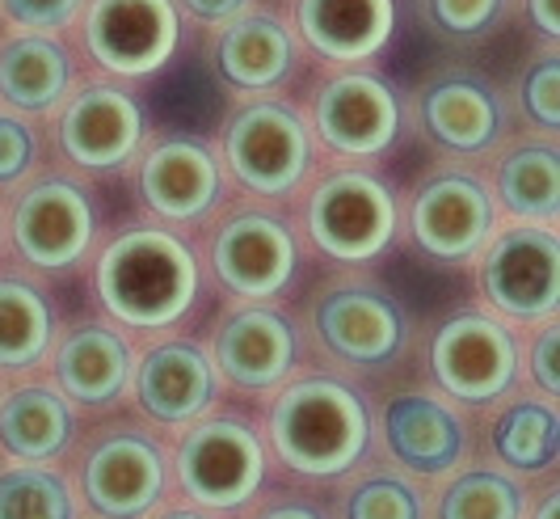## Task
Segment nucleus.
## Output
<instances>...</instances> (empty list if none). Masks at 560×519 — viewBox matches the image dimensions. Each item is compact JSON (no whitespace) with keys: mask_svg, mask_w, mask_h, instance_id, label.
Here are the masks:
<instances>
[{"mask_svg":"<svg viewBox=\"0 0 560 519\" xmlns=\"http://www.w3.org/2000/svg\"><path fill=\"white\" fill-rule=\"evenodd\" d=\"M51 343V309L26 284H0V368H30Z\"/></svg>","mask_w":560,"mask_h":519,"instance_id":"obj_26","label":"nucleus"},{"mask_svg":"<svg viewBox=\"0 0 560 519\" xmlns=\"http://www.w3.org/2000/svg\"><path fill=\"white\" fill-rule=\"evenodd\" d=\"M393 0H300V30L325 59H366L393 38Z\"/></svg>","mask_w":560,"mask_h":519,"instance_id":"obj_18","label":"nucleus"},{"mask_svg":"<svg viewBox=\"0 0 560 519\" xmlns=\"http://www.w3.org/2000/svg\"><path fill=\"white\" fill-rule=\"evenodd\" d=\"M308 229L316 245L337 262H366L384 254L396 232V203L384 182L371 173H337L308 207Z\"/></svg>","mask_w":560,"mask_h":519,"instance_id":"obj_3","label":"nucleus"},{"mask_svg":"<svg viewBox=\"0 0 560 519\" xmlns=\"http://www.w3.org/2000/svg\"><path fill=\"white\" fill-rule=\"evenodd\" d=\"M249 0H186V9L202 18V22H228V18H236L241 9H245Z\"/></svg>","mask_w":560,"mask_h":519,"instance_id":"obj_37","label":"nucleus"},{"mask_svg":"<svg viewBox=\"0 0 560 519\" xmlns=\"http://www.w3.org/2000/svg\"><path fill=\"white\" fill-rule=\"evenodd\" d=\"M493 229V203L472 177H439L413 203V237L443 262L472 258Z\"/></svg>","mask_w":560,"mask_h":519,"instance_id":"obj_11","label":"nucleus"},{"mask_svg":"<svg viewBox=\"0 0 560 519\" xmlns=\"http://www.w3.org/2000/svg\"><path fill=\"white\" fill-rule=\"evenodd\" d=\"M97 291H102V304L122 325H136V330L173 325L195 304V254L161 229L122 232L97 262Z\"/></svg>","mask_w":560,"mask_h":519,"instance_id":"obj_1","label":"nucleus"},{"mask_svg":"<svg viewBox=\"0 0 560 519\" xmlns=\"http://www.w3.org/2000/svg\"><path fill=\"white\" fill-rule=\"evenodd\" d=\"M177 9L173 0H93L84 38L102 68L118 77H148L177 51Z\"/></svg>","mask_w":560,"mask_h":519,"instance_id":"obj_4","label":"nucleus"},{"mask_svg":"<svg viewBox=\"0 0 560 519\" xmlns=\"http://www.w3.org/2000/svg\"><path fill=\"white\" fill-rule=\"evenodd\" d=\"M560 64L557 56L539 59L532 68V77H527V85H523V102H527V111L539 127H560Z\"/></svg>","mask_w":560,"mask_h":519,"instance_id":"obj_32","label":"nucleus"},{"mask_svg":"<svg viewBox=\"0 0 560 519\" xmlns=\"http://www.w3.org/2000/svg\"><path fill=\"white\" fill-rule=\"evenodd\" d=\"M168 519H202V516H190V511H177V516H168Z\"/></svg>","mask_w":560,"mask_h":519,"instance_id":"obj_41","label":"nucleus"},{"mask_svg":"<svg viewBox=\"0 0 560 519\" xmlns=\"http://www.w3.org/2000/svg\"><path fill=\"white\" fill-rule=\"evenodd\" d=\"M140 186L148 207L165 220H195L220 195V170L202 145L168 140L143 161Z\"/></svg>","mask_w":560,"mask_h":519,"instance_id":"obj_16","label":"nucleus"},{"mask_svg":"<svg viewBox=\"0 0 560 519\" xmlns=\"http://www.w3.org/2000/svg\"><path fill=\"white\" fill-rule=\"evenodd\" d=\"M232 173L257 195H282L308 170V131L282 106H249L228 127Z\"/></svg>","mask_w":560,"mask_h":519,"instance_id":"obj_5","label":"nucleus"},{"mask_svg":"<svg viewBox=\"0 0 560 519\" xmlns=\"http://www.w3.org/2000/svg\"><path fill=\"white\" fill-rule=\"evenodd\" d=\"M485 296L510 318H548L560 300V245L535 229L505 232L485 258Z\"/></svg>","mask_w":560,"mask_h":519,"instance_id":"obj_8","label":"nucleus"},{"mask_svg":"<svg viewBox=\"0 0 560 519\" xmlns=\"http://www.w3.org/2000/svg\"><path fill=\"white\" fill-rule=\"evenodd\" d=\"M498 457L505 464H518V469H544V464L557 461V414L544 410V405H514L505 410L498 431Z\"/></svg>","mask_w":560,"mask_h":519,"instance_id":"obj_28","label":"nucleus"},{"mask_svg":"<svg viewBox=\"0 0 560 519\" xmlns=\"http://www.w3.org/2000/svg\"><path fill=\"white\" fill-rule=\"evenodd\" d=\"M384 431H388L396 461L418 469V473L447 469V464H455L459 448H464L459 418L451 414L447 405H439L434 397H421V393L393 397L388 414H384Z\"/></svg>","mask_w":560,"mask_h":519,"instance_id":"obj_20","label":"nucleus"},{"mask_svg":"<svg viewBox=\"0 0 560 519\" xmlns=\"http://www.w3.org/2000/svg\"><path fill=\"white\" fill-rule=\"evenodd\" d=\"M215 270L236 296H275L295 270V241L270 216H236L215 241Z\"/></svg>","mask_w":560,"mask_h":519,"instance_id":"obj_14","label":"nucleus"},{"mask_svg":"<svg viewBox=\"0 0 560 519\" xmlns=\"http://www.w3.org/2000/svg\"><path fill=\"white\" fill-rule=\"evenodd\" d=\"M72 435V410L51 389H22L0 410V443L18 461H51Z\"/></svg>","mask_w":560,"mask_h":519,"instance_id":"obj_22","label":"nucleus"},{"mask_svg":"<svg viewBox=\"0 0 560 519\" xmlns=\"http://www.w3.org/2000/svg\"><path fill=\"white\" fill-rule=\"evenodd\" d=\"M68 89V56L51 38H18L0 51V93L22 111H47Z\"/></svg>","mask_w":560,"mask_h":519,"instance_id":"obj_25","label":"nucleus"},{"mask_svg":"<svg viewBox=\"0 0 560 519\" xmlns=\"http://www.w3.org/2000/svg\"><path fill=\"white\" fill-rule=\"evenodd\" d=\"M425 127L439 145L455 152H480L498 136V102L485 85L472 81H443L425 93Z\"/></svg>","mask_w":560,"mask_h":519,"instance_id":"obj_21","label":"nucleus"},{"mask_svg":"<svg viewBox=\"0 0 560 519\" xmlns=\"http://www.w3.org/2000/svg\"><path fill=\"white\" fill-rule=\"evenodd\" d=\"M9 18L30 30H56L72 22V13L81 9V0H4Z\"/></svg>","mask_w":560,"mask_h":519,"instance_id":"obj_34","label":"nucleus"},{"mask_svg":"<svg viewBox=\"0 0 560 519\" xmlns=\"http://www.w3.org/2000/svg\"><path fill=\"white\" fill-rule=\"evenodd\" d=\"M350 519H421V503L405 482L380 477L350 498Z\"/></svg>","mask_w":560,"mask_h":519,"instance_id":"obj_31","label":"nucleus"},{"mask_svg":"<svg viewBox=\"0 0 560 519\" xmlns=\"http://www.w3.org/2000/svg\"><path fill=\"white\" fill-rule=\"evenodd\" d=\"M59 380L63 389L77 397V402H110L118 397V389L127 384V346L114 338L110 330H97V325H84L77 330L63 350H59Z\"/></svg>","mask_w":560,"mask_h":519,"instance_id":"obj_23","label":"nucleus"},{"mask_svg":"<svg viewBox=\"0 0 560 519\" xmlns=\"http://www.w3.org/2000/svg\"><path fill=\"white\" fill-rule=\"evenodd\" d=\"M13 237L34 266L43 270L72 266L93 237L89 199L72 182H38L13 216Z\"/></svg>","mask_w":560,"mask_h":519,"instance_id":"obj_10","label":"nucleus"},{"mask_svg":"<svg viewBox=\"0 0 560 519\" xmlns=\"http://www.w3.org/2000/svg\"><path fill=\"white\" fill-rule=\"evenodd\" d=\"M502 0H430V18L447 34H472L493 22Z\"/></svg>","mask_w":560,"mask_h":519,"instance_id":"obj_33","label":"nucleus"},{"mask_svg":"<svg viewBox=\"0 0 560 519\" xmlns=\"http://www.w3.org/2000/svg\"><path fill=\"white\" fill-rule=\"evenodd\" d=\"M316 127L325 145H334L337 152L375 157L396 140L400 106H396V93L380 77L350 72V77H337L334 85H325L316 102Z\"/></svg>","mask_w":560,"mask_h":519,"instance_id":"obj_9","label":"nucleus"},{"mask_svg":"<svg viewBox=\"0 0 560 519\" xmlns=\"http://www.w3.org/2000/svg\"><path fill=\"white\" fill-rule=\"evenodd\" d=\"M498 182H502V199L510 211L532 216V220H557L560 165L552 148H523V152H510Z\"/></svg>","mask_w":560,"mask_h":519,"instance_id":"obj_27","label":"nucleus"},{"mask_svg":"<svg viewBox=\"0 0 560 519\" xmlns=\"http://www.w3.org/2000/svg\"><path fill=\"white\" fill-rule=\"evenodd\" d=\"M430 364L439 384L459 402H489L502 397L514 380L518 350L514 338L489 318H455L439 330Z\"/></svg>","mask_w":560,"mask_h":519,"instance_id":"obj_7","label":"nucleus"},{"mask_svg":"<svg viewBox=\"0 0 560 519\" xmlns=\"http://www.w3.org/2000/svg\"><path fill=\"white\" fill-rule=\"evenodd\" d=\"M0 519H72V491L56 473L13 469L0 477Z\"/></svg>","mask_w":560,"mask_h":519,"instance_id":"obj_29","label":"nucleus"},{"mask_svg":"<svg viewBox=\"0 0 560 519\" xmlns=\"http://www.w3.org/2000/svg\"><path fill=\"white\" fill-rule=\"evenodd\" d=\"M143 131V115L140 106L118 93V89H89L81 93L68 115L59 123V140H63V152L77 161V165H89V170H106V165H122L136 145H140Z\"/></svg>","mask_w":560,"mask_h":519,"instance_id":"obj_13","label":"nucleus"},{"mask_svg":"<svg viewBox=\"0 0 560 519\" xmlns=\"http://www.w3.org/2000/svg\"><path fill=\"white\" fill-rule=\"evenodd\" d=\"M557 359H560V330L552 325V330H544V334H539V343H535V359H532V372H535V380H539V389H544V393H552V397H557V389H560Z\"/></svg>","mask_w":560,"mask_h":519,"instance_id":"obj_36","label":"nucleus"},{"mask_svg":"<svg viewBox=\"0 0 560 519\" xmlns=\"http://www.w3.org/2000/svg\"><path fill=\"white\" fill-rule=\"evenodd\" d=\"M523 494L502 473H468L443 498V519H518Z\"/></svg>","mask_w":560,"mask_h":519,"instance_id":"obj_30","label":"nucleus"},{"mask_svg":"<svg viewBox=\"0 0 560 519\" xmlns=\"http://www.w3.org/2000/svg\"><path fill=\"white\" fill-rule=\"evenodd\" d=\"M34 161V140L18 118H0V182L22 177Z\"/></svg>","mask_w":560,"mask_h":519,"instance_id":"obj_35","label":"nucleus"},{"mask_svg":"<svg viewBox=\"0 0 560 519\" xmlns=\"http://www.w3.org/2000/svg\"><path fill=\"white\" fill-rule=\"evenodd\" d=\"M182 486L202 507H236L245 503L266 473L261 443L241 423H202L182 443Z\"/></svg>","mask_w":560,"mask_h":519,"instance_id":"obj_6","label":"nucleus"},{"mask_svg":"<svg viewBox=\"0 0 560 519\" xmlns=\"http://www.w3.org/2000/svg\"><path fill=\"white\" fill-rule=\"evenodd\" d=\"M295 359V334L291 325L270 309L236 313L220 334V368L245 389L279 384Z\"/></svg>","mask_w":560,"mask_h":519,"instance_id":"obj_19","label":"nucleus"},{"mask_svg":"<svg viewBox=\"0 0 560 519\" xmlns=\"http://www.w3.org/2000/svg\"><path fill=\"white\" fill-rule=\"evenodd\" d=\"M165 486V464L161 452L136 439V435H114L106 439L84 469V494L89 503L110 519H136L143 516Z\"/></svg>","mask_w":560,"mask_h":519,"instance_id":"obj_12","label":"nucleus"},{"mask_svg":"<svg viewBox=\"0 0 560 519\" xmlns=\"http://www.w3.org/2000/svg\"><path fill=\"white\" fill-rule=\"evenodd\" d=\"M532 18L544 34H560V0H532Z\"/></svg>","mask_w":560,"mask_h":519,"instance_id":"obj_38","label":"nucleus"},{"mask_svg":"<svg viewBox=\"0 0 560 519\" xmlns=\"http://www.w3.org/2000/svg\"><path fill=\"white\" fill-rule=\"evenodd\" d=\"M316 325H320V338L329 343V350L350 364L393 359L400 334H405L396 304L380 291H334L320 304Z\"/></svg>","mask_w":560,"mask_h":519,"instance_id":"obj_15","label":"nucleus"},{"mask_svg":"<svg viewBox=\"0 0 560 519\" xmlns=\"http://www.w3.org/2000/svg\"><path fill=\"white\" fill-rule=\"evenodd\" d=\"M291 68V38L275 18H245L220 43V72L236 89L279 85Z\"/></svg>","mask_w":560,"mask_h":519,"instance_id":"obj_24","label":"nucleus"},{"mask_svg":"<svg viewBox=\"0 0 560 519\" xmlns=\"http://www.w3.org/2000/svg\"><path fill=\"white\" fill-rule=\"evenodd\" d=\"M140 405L161 423H186L211 405L215 372L207 355L190 343L156 346L140 364Z\"/></svg>","mask_w":560,"mask_h":519,"instance_id":"obj_17","label":"nucleus"},{"mask_svg":"<svg viewBox=\"0 0 560 519\" xmlns=\"http://www.w3.org/2000/svg\"><path fill=\"white\" fill-rule=\"evenodd\" d=\"M366 405L354 389L337 380H304L287 389L270 414V439L282 464L312 477H334L363 457Z\"/></svg>","mask_w":560,"mask_h":519,"instance_id":"obj_2","label":"nucleus"},{"mask_svg":"<svg viewBox=\"0 0 560 519\" xmlns=\"http://www.w3.org/2000/svg\"><path fill=\"white\" fill-rule=\"evenodd\" d=\"M266 519H320V516L308 511V507H279V511H270Z\"/></svg>","mask_w":560,"mask_h":519,"instance_id":"obj_39","label":"nucleus"},{"mask_svg":"<svg viewBox=\"0 0 560 519\" xmlns=\"http://www.w3.org/2000/svg\"><path fill=\"white\" fill-rule=\"evenodd\" d=\"M535 519H560V498L557 494H548V498H544V507H539V516Z\"/></svg>","mask_w":560,"mask_h":519,"instance_id":"obj_40","label":"nucleus"}]
</instances>
